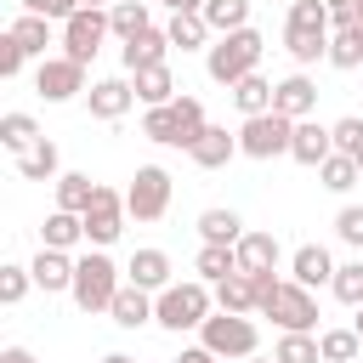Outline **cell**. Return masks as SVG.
Listing matches in <instances>:
<instances>
[{"mask_svg": "<svg viewBox=\"0 0 363 363\" xmlns=\"http://www.w3.org/2000/svg\"><path fill=\"white\" fill-rule=\"evenodd\" d=\"M244 363H272V357H244Z\"/></svg>", "mask_w": 363, "mask_h": 363, "instance_id": "54", "label": "cell"}, {"mask_svg": "<svg viewBox=\"0 0 363 363\" xmlns=\"http://www.w3.org/2000/svg\"><path fill=\"white\" fill-rule=\"evenodd\" d=\"M329 62L335 68H363V23H352V28H335V40H329Z\"/></svg>", "mask_w": 363, "mask_h": 363, "instance_id": "37", "label": "cell"}, {"mask_svg": "<svg viewBox=\"0 0 363 363\" xmlns=\"http://www.w3.org/2000/svg\"><path fill=\"white\" fill-rule=\"evenodd\" d=\"M34 142H40V125H34V113H0V147H11V153L23 159Z\"/></svg>", "mask_w": 363, "mask_h": 363, "instance_id": "34", "label": "cell"}, {"mask_svg": "<svg viewBox=\"0 0 363 363\" xmlns=\"http://www.w3.org/2000/svg\"><path fill=\"white\" fill-rule=\"evenodd\" d=\"M96 193H102V187H96L85 170H62V176H57V210H68V216H85V210L96 204Z\"/></svg>", "mask_w": 363, "mask_h": 363, "instance_id": "20", "label": "cell"}, {"mask_svg": "<svg viewBox=\"0 0 363 363\" xmlns=\"http://www.w3.org/2000/svg\"><path fill=\"white\" fill-rule=\"evenodd\" d=\"M329 40H335L329 6H323V0H295V6H289V23H284V51L295 57L301 74H306L318 57L329 62Z\"/></svg>", "mask_w": 363, "mask_h": 363, "instance_id": "1", "label": "cell"}, {"mask_svg": "<svg viewBox=\"0 0 363 363\" xmlns=\"http://www.w3.org/2000/svg\"><path fill=\"white\" fill-rule=\"evenodd\" d=\"M164 51H170V34L164 28H142L136 40H125V74H142V68H159L164 62Z\"/></svg>", "mask_w": 363, "mask_h": 363, "instance_id": "16", "label": "cell"}, {"mask_svg": "<svg viewBox=\"0 0 363 363\" xmlns=\"http://www.w3.org/2000/svg\"><path fill=\"white\" fill-rule=\"evenodd\" d=\"M23 11H34V17H51V23H68V17L79 11V0H23Z\"/></svg>", "mask_w": 363, "mask_h": 363, "instance_id": "45", "label": "cell"}, {"mask_svg": "<svg viewBox=\"0 0 363 363\" xmlns=\"http://www.w3.org/2000/svg\"><path fill=\"white\" fill-rule=\"evenodd\" d=\"M119 289H125V278H119V267H113L108 250H91V255L74 261V289L68 295H74L79 312H108Z\"/></svg>", "mask_w": 363, "mask_h": 363, "instance_id": "4", "label": "cell"}, {"mask_svg": "<svg viewBox=\"0 0 363 363\" xmlns=\"http://www.w3.org/2000/svg\"><path fill=\"white\" fill-rule=\"evenodd\" d=\"M318 182H323L329 193H352V187L363 182V170H357V159H352V153H329V159L318 164Z\"/></svg>", "mask_w": 363, "mask_h": 363, "instance_id": "35", "label": "cell"}, {"mask_svg": "<svg viewBox=\"0 0 363 363\" xmlns=\"http://www.w3.org/2000/svg\"><path fill=\"white\" fill-rule=\"evenodd\" d=\"M159 6H164L170 17H176V11H204V0H159Z\"/></svg>", "mask_w": 363, "mask_h": 363, "instance_id": "48", "label": "cell"}, {"mask_svg": "<svg viewBox=\"0 0 363 363\" xmlns=\"http://www.w3.org/2000/svg\"><path fill=\"white\" fill-rule=\"evenodd\" d=\"M199 238H204V244H227V250H233V244L244 238L238 210H204V216H199Z\"/></svg>", "mask_w": 363, "mask_h": 363, "instance_id": "32", "label": "cell"}, {"mask_svg": "<svg viewBox=\"0 0 363 363\" xmlns=\"http://www.w3.org/2000/svg\"><path fill=\"white\" fill-rule=\"evenodd\" d=\"M261 312H267L284 335H312V329H318V301H312V289H306V284H295V278H289V284H278V289L261 301Z\"/></svg>", "mask_w": 363, "mask_h": 363, "instance_id": "6", "label": "cell"}, {"mask_svg": "<svg viewBox=\"0 0 363 363\" xmlns=\"http://www.w3.org/2000/svg\"><path fill=\"white\" fill-rule=\"evenodd\" d=\"M272 363H323V346H318V335H278Z\"/></svg>", "mask_w": 363, "mask_h": 363, "instance_id": "38", "label": "cell"}, {"mask_svg": "<svg viewBox=\"0 0 363 363\" xmlns=\"http://www.w3.org/2000/svg\"><path fill=\"white\" fill-rule=\"evenodd\" d=\"M6 34H11V40H17L28 57H40V62H45V45H51V17H34V11H23V17H17Z\"/></svg>", "mask_w": 363, "mask_h": 363, "instance_id": "31", "label": "cell"}, {"mask_svg": "<svg viewBox=\"0 0 363 363\" xmlns=\"http://www.w3.org/2000/svg\"><path fill=\"white\" fill-rule=\"evenodd\" d=\"M85 102H91V119H125L130 102H136V85L113 74V79H96V85L85 91Z\"/></svg>", "mask_w": 363, "mask_h": 363, "instance_id": "14", "label": "cell"}, {"mask_svg": "<svg viewBox=\"0 0 363 363\" xmlns=\"http://www.w3.org/2000/svg\"><path fill=\"white\" fill-rule=\"evenodd\" d=\"M199 346H210L216 357H255L261 352V329H255V318H238V312H210L204 318V329H199Z\"/></svg>", "mask_w": 363, "mask_h": 363, "instance_id": "5", "label": "cell"}, {"mask_svg": "<svg viewBox=\"0 0 363 363\" xmlns=\"http://www.w3.org/2000/svg\"><path fill=\"white\" fill-rule=\"evenodd\" d=\"M187 153H193V164H199V170H221V164H233L238 136H227V125H210V130H204V136H199Z\"/></svg>", "mask_w": 363, "mask_h": 363, "instance_id": "19", "label": "cell"}, {"mask_svg": "<svg viewBox=\"0 0 363 363\" xmlns=\"http://www.w3.org/2000/svg\"><path fill=\"white\" fill-rule=\"evenodd\" d=\"M113 28H108V11H74L68 23H62V57H74V62H91L96 51H102V40H108Z\"/></svg>", "mask_w": 363, "mask_h": 363, "instance_id": "9", "label": "cell"}, {"mask_svg": "<svg viewBox=\"0 0 363 363\" xmlns=\"http://www.w3.org/2000/svg\"><path fill=\"white\" fill-rule=\"evenodd\" d=\"M312 108H318V85L306 79V74H289V79H278L272 85V113H284V119H312Z\"/></svg>", "mask_w": 363, "mask_h": 363, "instance_id": "12", "label": "cell"}, {"mask_svg": "<svg viewBox=\"0 0 363 363\" xmlns=\"http://www.w3.org/2000/svg\"><path fill=\"white\" fill-rule=\"evenodd\" d=\"M289 142H295V119H284V113H255V119H244L238 125V153L244 159H278V153H289Z\"/></svg>", "mask_w": 363, "mask_h": 363, "instance_id": "7", "label": "cell"}, {"mask_svg": "<svg viewBox=\"0 0 363 363\" xmlns=\"http://www.w3.org/2000/svg\"><path fill=\"white\" fill-rule=\"evenodd\" d=\"M0 363H34V352H28V346H6V352H0Z\"/></svg>", "mask_w": 363, "mask_h": 363, "instance_id": "47", "label": "cell"}, {"mask_svg": "<svg viewBox=\"0 0 363 363\" xmlns=\"http://www.w3.org/2000/svg\"><path fill=\"white\" fill-rule=\"evenodd\" d=\"M34 91H40L45 102H74V96L85 91V62H74V57H45L40 74H34Z\"/></svg>", "mask_w": 363, "mask_h": 363, "instance_id": "10", "label": "cell"}, {"mask_svg": "<svg viewBox=\"0 0 363 363\" xmlns=\"http://www.w3.org/2000/svg\"><path fill=\"white\" fill-rule=\"evenodd\" d=\"M335 301H346V306H363V261H346V267H335Z\"/></svg>", "mask_w": 363, "mask_h": 363, "instance_id": "40", "label": "cell"}, {"mask_svg": "<svg viewBox=\"0 0 363 363\" xmlns=\"http://www.w3.org/2000/svg\"><path fill=\"white\" fill-rule=\"evenodd\" d=\"M318 346H323V363H352V357L363 352L357 329H323V335H318Z\"/></svg>", "mask_w": 363, "mask_h": 363, "instance_id": "39", "label": "cell"}, {"mask_svg": "<svg viewBox=\"0 0 363 363\" xmlns=\"http://www.w3.org/2000/svg\"><path fill=\"white\" fill-rule=\"evenodd\" d=\"M233 250H238V272H278V238L272 233H244Z\"/></svg>", "mask_w": 363, "mask_h": 363, "instance_id": "21", "label": "cell"}, {"mask_svg": "<svg viewBox=\"0 0 363 363\" xmlns=\"http://www.w3.org/2000/svg\"><path fill=\"white\" fill-rule=\"evenodd\" d=\"M233 102H238V113H244V119L272 113V85H267L261 74H250V79H238V85H233Z\"/></svg>", "mask_w": 363, "mask_h": 363, "instance_id": "36", "label": "cell"}, {"mask_svg": "<svg viewBox=\"0 0 363 363\" xmlns=\"http://www.w3.org/2000/svg\"><path fill=\"white\" fill-rule=\"evenodd\" d=\"M199 17L210 23V34H238L250 28V0H204Z\"/></svg>", "mask_w": 363, "mask_h": 363, "instance_id": "29", "label": "cell"}, {"mask_svg": "<svg viewBox=\"0 0 363 363\" xmlns=\"http://www.w3.org/2000/svg\"><path fill=\"white\" fill-rule=\"evenodd\" d=\"M130 85H136V102H147V108H164V102H176V74H170V62L130 74Z\"/></svg>", "mask_w": 363, "mask_h": 363, "instance_id": "24", "label": "cell"}, {"mask_svg": "<svg viewBox=\"0 0 363 363\" xmlns=\"http://www.w3.org/2000/svg\"><path fill=\"white\" fill-rule=\"evenodd\" d=\"M335 233H340V244L363 250V204H346V210L335 216Z\"/></svg>", "mask_w": 363, "mask_h": 363, "instance_id": "43", "label": "cell"}, {"mask_svg": "<svg viewBox=\"0 0 363 363\" xmlns=\"http://www.w3.org/2000/svg\"><path fill=\"white\" fill-rule=\"evenodd\" d=\"M102 363H136V357H125V352H108V357H102Z\"/></svg>", "mask_w": 363, "mask_h": 363, "instance_id": "50", "label": "cell"}, {"mask_svg": "<svg viewBox=\"0 0 363 363\" xmlns=\"http://www.w3.org/2000/svg\"><path fill=\"white\" fill-rule=\"evenodd\" d=\"M329 153H335V130L318 125V119H301V125H295V142H289V159L306 164V170H318Z\"/></svg>", "mask_w": 363, "mask_h": 363, "instance_id": "15", "label": "cell"}, {"mask_svg": "<svg viewBox=\"0 0 363 363\" xmlns=\"http://www.w3.org/2000/svg\"><path fill=\"white\" fill-rule=\"evenodd\" d=\"M164 34H170V45H182V51H210V45H216V34H210V23H204L199 11H176V17L164 23Z\"/></svg>", "mask_w": 363, "mask_h": 363, "instance_id": "23", "label": "cell"}, {"mask_svg": "<svg viewBox=\"0 0 363 363\" xmlns=\"http://www.w3.org/2000/svg\"><path fill=\"white\" fill-rule=\"evenodd\" d=\"M170 170L164 164H142L136 176H130V187H125V210L136 216V221H159L164 210H170Z\"/></svg>", "mask_w": 363, "mask_h": 363, "instance_id": "8", "label": "cell"}, {"mask_svg": "<svg viewBox=\"0 0 363 363\" xmlns=\"http://www.w3.org/2000/svg\"><path fill=\"white\" fill-rule=\"evenodd\" d=\"M323 6H352V0H323Z\"/></svg>", "mask_w": 363, "mask_h": 363, "instance_id": "53", "label": "cell"}, {"mask_svg": "<svg viewBox=\"0 0 363 363\" xmlns=\"http://www.w3.org/2000/svg\"><path fill=\"white\" fill-rule=\"evenodd\" d=\"M216 312H238V318H250V312H261V301H255V284H250L244 272H233V278H221V284H216Z\"/></svg>", "mask_w": 363, "mask_h": 363, "instance_id": "27", "label": "cell"}, {"mask_svg": "<svg viewBox=\"0 0 363 363\" xmlns=\"http://www.w3.org/2000/svg\"><path fill=\"white\" fill-rule=\"evenodd\" d=\"M108 318H113L119 329H142V323H153V295H147V289H136V284H125V289L113 295Z\"/></svg>", "mask_w": 363, "mask_h": 363, "instance_id": "22", "label": "cell"}, {"mask_svg": "<svg viewBox=\"0 0 363 363\" xmlns=\"http://www.w3.org/2000/svg\"><path fill=\"white\" fill-rule=\"evenodd\" d=\"M261 51H267V40H261V28H238V34H216V45L204 51V74L216 79V85H238V79H250V74H261Z\"/></svg>", "mask_w": 363, "mask_h": 363, "instance_id": "2", "label": "cell"}, {"mask_svg": "<svg viewBox=\"0 0 363 363\" xmlns=\"http://www.w3.org/2000/svg\"><path fill=\"white\" fill-rule=\"evenodd\" d=\"M28 272H34V284H40L45 295L74 289V255H68V250H40V255L28 261Z\"/></svg>", "mask_w": 363, "mask_h": 363, "instance_id": "18", "label": "cell"}, {"mask_svg": "<svg viewBox=\"0 0 363 363\" xmlns=\"http://www.w3.org/2000/svg\"><path fill=\"white\" fill-rule=\"evenodd\" d=\"M352 329H357V340H363V306H357V318H352Z\"/></svg>", "mask_w": 363, "mask_h": 363, "instance_id": "51", "label": "cell"}, {"mask_svg": "<svg viewBox=\"0 0 363 363\" xmlns=\"http://www.w3.org/2000/svg\"><path fill=\"white\" fill-rule=\"evenodd\" d=\"M352 11H357V23H363V0H352Z\"/></svg>", "mask_w": 363, "mask_h": 363, "instance_id": "52", "label": "cell"}, {"mask_svg": "<svg viewBox=\"0 0 363 363\" xmlns=\"http://www.w3.org/2000/svg\"><path fill=\"white\" fill-rule=\"evenodd\" d=\"M210 312H216V289H210L204 278H182V284H170V289L153 295V323L170 329V335H182V329H204Z\"/></svg>", "mask_w": 363, "mask_h": 363, "instance_id": "3", "label": "cell"}, {"mask_svg": "<svg viewBox=\"0 0 363 363\" xmlns=\"http://www.w3.org/2000/svg\"><path fill=\"white\" fill-rule=\"evenodd\" d=\"M23 62H28V51H23L11 34H0V79H17V74H23Z\"/></svg>", "mask_w": 363, "mask_h": 363, "instance_id": "44", "label": "cell"}, {"mask_svg": "<svg viewBox=\"0 0 363 363\" xmlns=\"http://www.w3.org/2000/svg\"><path fill=\"white\" fill-rule=\"evenodd\" d=\"M142 136H147V142H159V147H182L176 102H164V108H147V113H142Z\"/></svg>", "mask_w": 363, "mask_h": 363, "instance_id": "33", "label": "cell"}, {"mask_svg": "<svg viewBox=\"0 0 363 363\" xmlns=\"http://www.w3.org/2000/svg\"><path fill=\"white\" fill-rule=\"evenodd\" d=\"M329 130H335V153H352V159H357V147H363V119L346 113V119H335Z\"/></svg>", "mask_w": 363, "mask_h": 363, "instance_id": "42", "label": "cell"}, {"mask_svg": "<svg viewBox=\"0 0 363 363\" xmlns=\"http://www.w3.org/2000/svg\"><path fill=\"white\" fill-rule=\"evenodd\" d=\"M57 164H62V159H57V142L40 136V142L17 159V176H23V182H57Z\"/></svg>", "mask_w": 363, "mask_h": 363, "instance_id": "28", "label": "cell"}, {"mask_svg": "<svg viewBox=\"0 0 363 363\" xmlns=\"http://www.w3.org/2000/svg\"><path fill=\"white\" fill-rule=\"evenodd\" d=\"M28 289H34V272H28V267H17V261L0 267V306H17Z\"/></svg>", "mask_w": 363, "mask_h": 363, "instance_id": "41", "label": "cell"}, {"mask_svg": "<svg viewBox=\"0 0 363 363\" xmlns=\"http://www.w3.org/2000/svg\"><path fill=\"white\" fill-rule=\"evenodd\" d=\"M357 170H363V147H357Z\"/></svg>", "mask_w": 363, "mask_h": 363, "instance_id": "55", "label": "cell"}, {"mask_svg": "<svg viewBox=\"0 0 363 363\" xmlns=\"http://www.w3.org/2000/svg\"><path fill=\"white\" fill-rule=\"evenodd\" d=\"M85 11H113V0H79Z\"/></svg>", "mask_w": 363, "mask_h": 363, "instance_id": "49", "label": "cell"}, {"mask_svg": "<svg viewBox=\"0 0 363 363\" xmlns=\"http://www.w3.org/2000/svg\"><path fill=\"white\" fill-rule=\"evenodd\" d=\"M74 244H85V216L51 210L45 227H40V250H74Z\"/></svg>", "mask_w": 363, "mask_h": 363, "instance_id": "25", "label": "cell"}, {"mask_svg": "<svg viewBox=\"0 0 363 363\" xmlns=\"http://www.w3.org/2000/svg\"><path fill=\"white\" fill-rule=\"evenodd\" d=\"M289 6H295V0H289Z\"/></svg>", "mask_w": 363, "mask_h": 363, "instance_id": "56", "label": "cell"}, {"mask_svg": "<svg viewBox=\"0 0 363 363\" xmlns=\"http://www.w3.org/2000/svg\"><path fill=\"white\" fill-rule=\"evenodd\" d=\"M176 363H221V357H216V352H210V346H187V352H182V357H176Z\"/></svg>", "mask_w": 363, "mask_h": 363, "instance_id": "46", "label": "cell"}, {"mask_svg": "<svg viewBox=\"0 0 363 363\" xmlns=\"http://www.w3.org/2000/svg\"><path fill=\"white\" fill-rule=\"evenodd\" d=\"M289 272H295V284H306V289L335 284V255H329L323 244H301V250L289 255Z\"/></svg>", "mask_w": 363, "mask_h": 363, "instance_id": "17", "label": "cell"}, {"mask_svg": "<svg viewBox=\"0 0 363 363\" xmlns=\"http://www.w3.org/2000/svg\"><path fill=\"white\" fill-rule=\"evenodd\" d=\"M125 193H113V187H102L96 193V204L85 210V244H96V250H108L119 233H125Z\"/></svg>", "mask_w": 363, "mask_h": 363, "instance_id": "11", "label": "cell"}, {"mask_svg": "<svg viewBox=\"0 0 363 363\" xmlns=\"http://www.w3.org/2000/svg\"><path fill=\"white\" fill-rule=\"evenodd\" d=\"M125 284H136V289H147V295H159V289H170L176 278H170V255L164 250H136L130 261H125Z\"/></svg>", "mask_w": 363, "mask_h": 363, "instance_id": "13", "label": "cell"}, {"mask_svg": "<svg viewBox=\"0 0 363 363\" xmlns=\"http://www.w3.org/2000/svg\"><path fill=\"white\" fill-rule=\"evenodd\" d=\"M108 28H113L119 40H136L142 28H153V11H147V0H113V11H108Z\"/></svg>", "mask_w": 363, "mask_h": 363, "instance_id": "30", "label": "cell"}, {"mask_svg": "<svg viewBox=\"0 0 363 363\" xmlns=\"http://www.w3.org/2000/svg\"><path fill=\"white\" fill-rule=\"evenodd\" d=\"M193 272L216 289L221 278H233L238 272V250H227V244H199V255H193Z\"/></svg>", "mask_w": 363, "mask_h": 363, "instance_id": "26", "label": "cell"}]
</instances>
